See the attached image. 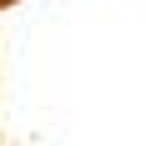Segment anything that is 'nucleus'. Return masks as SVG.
I'll list each match as a JSON object with an SVG mask.
<instances>
[{
	"label": "nucleus",
	"instance_id": "obj_1",
	"mask_svg": "<svg viewBox=\"0 0 146 146\" xmlns=\"http://www.w3.org/2000/svg\"><path fill=\"white\" fill-rule=\"evenodd\" d=\"M0 5H5V0H0Z\"/></svg>",
	"mask_w": 146,
	"mask_h": 146
}]
</instances>
